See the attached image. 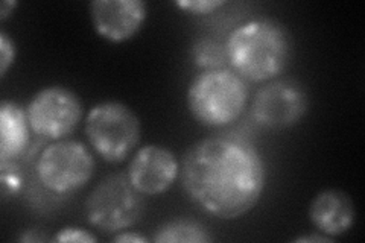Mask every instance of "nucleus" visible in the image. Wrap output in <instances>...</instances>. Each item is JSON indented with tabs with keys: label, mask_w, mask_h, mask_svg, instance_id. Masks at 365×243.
<instances>
[{
	"label": "nucleus",
	"mask_w": 365,
	"mask_h": 243,
	"mask_svg": "<svg viewBox=\"0 0 365 243\" xmlns=\"http://www.w3.org/2000/svg\"><path fill=\"white\" fill-rule=\"evenodd\" d=\"M189 200L204 213L232 221L253 210L267 186V166L259 150L228 137L192 143L180 166Z\"/></svg>",
	"instance_id": "nucleus-1"
},
{
	"label": "nucleus",
	"mask_w": 365,
	"mask_h": 243,
	"mask_svg": "<svg viewBox=\"0 0 365 243\" xmlns=\"http://www.w3.org/2000/svg\"><path fill=\"white\" fill-rule=\"evenodd\" d=\"M228 66L244 81L268 83L287 71L294 53L291 32L272 17L251 19L225 40Z\"/></svg>",
	"instance_id": "nucleus-2"
},
{
	"label": "nucleus",
	"mask_w": 365,
	"mask_h": 243,
	"mask_svg": "<svg viewBox=\"0 0 365 243\" xmlns=\"http://www.w3.org/2000/svg\"><path fill=\"white\" fill-rule=\"evenodd\" d=\"M187 108L201 125L218 128L241 118L248 102V86L232 68L202 71L190 81Z\"/></svg>",
	"instance_id": "nucleus-3"
},
{
	"label": "nucleus",
	"mask_w": 365,
	"mask_h": 243,
	"mask_svg": "<svg viewBox=\"0 0 365 243\" xmlns=\"http://www.w3.org/2000/svg\"><path fill=\"white\" fill-rule=\"evenodd\" d=\"M145 208V196L130 182L127 172L102 178L84 201L87 222L106 234H116L135 225Z\"/></svg>",
	"instance_id": "nucleus-4"
},
{
	"label": "nucleus",
	"mask_w": 365,
	"mask_h": 243,
	"mask_svg": "<svg viewBox=\"0 0 365 243\" xmlns=\"http://www.w3.org/2000/svg\"><path fill=\"white\" fill-rule=\"evenodd\" d=\"M84 130L95 152L113 165L128 158L142 135L137 114L119 100H106L91 108L86 118Z\"/></svg>",
	"instance_id": "nucleus-5"
},
{
	"label": "nucleus",
	"mask_w": 365,
	"mask_h": 243,
	"mask_svg": "<svg viewBox=\"0 0 365 243\" xmlns=\"http://www.w3.org/2000/svg\"><path fill=\"white\" fill-rule=\"evenodd\" d=\"M95 157L78 140H56L46 146L37 160L41 186L56 195H68L87 186L95 173Z\"/></svg>",
	"instance_id": "nucleus-6"
},
{
	"label": "nucleus",
	"mask_w": 365,
	"mask_h": 243,
	"mask_svg": "<svg viewBox=\"0 0 365 243\" xmlns=\"http://www.w3.org/2000/svg\"><path fill=\"white\" fill-rule=\"evenodd\" d=\"M306 86L297 78H276L262 86L253 98L250 115L267 130H284L299 123L309 111Z\"/></svg>",
	"instance_id": "nucleus-7"
},
{
	"label": "nucleus",
	"mask_w": 365,
	"mask_h": 243,
	"mask_svg": "<svg viewBox=\"0 0 365 243\" xmlns=\"http://www.w3.org/2000/svg\"><path fill=\"white\" fill-rule=\"evenodd\" d=\"M83 103L73 90L63 86L44 87L26 107L31 131L46 140H64L83 119Z\"/></svg>",
	"instance_id": "nucleus-8"
},
{
	"label": "nucleus",
	"mask_w": 365,
	"mask_h": 243,
	"mask_svg": "<svg viewBox=\"0 0 365 243\" xmlns=\"http://www.w3.org/2000/svg\"><path fill=\"white\" fill-rule=\"evenodd\" d=\"M180 175V161L173 150L162 145H146L134 152L127 177L143 196L168 192Z\"/></svg>",
	"instance_id": "nucleus-9"
},
{
	"label": "nucleus",
	"mask_w": 365,
	"mask_h": 243,
	"mask_svg": "<svg viewBox=\"0 0 365 243\" xmlns=\"http://www.w3.org/2000/svg\"><path fill=\"white\" fill-rule=\"evenodd\" d=\"M88 9L95 31L111 43L131 40L146 19L142 0H93Z\"/></svg>",
	"instance_id": "nucleus-10"
},
{
	"label": "nucleus",
	"mask_w": 365,
	"mask_h": 243,
	"mask_svg": "<svg viewBox=\"0 0 365 243\" xmlns=\"http://www.w3.org/2000/svg\"><path fill=\"white\" fill-rule=\"evenodd\" d=\"M309 219L322 234L329 237L342 236L355 225V202L344 190H322L314 196L309 205Z\"/></svg>",
	"instance_id": "nucleus-11"
},
{
	"label": "nucleus",
	"mask_w": 365,
	"mask_h": 243,
	"mask_svg": "<svg viewBox=\"0 0 365 243\" xmlns=\"http://www.w3.org/2000/svg\"><path fill=\"white\" fill-rule=\"evenodd\" d=\"M29 120L26 110L17 102L0 103V161H14L29 146Z\"/></svg>",
	"instance_id": "nucleus-12"
},
{
	"label": "nucleus",
	"mask_w": 365,
	"mask_h": 243,
	"mask_svg": "<svg viewBox=\"0 0 365 243\" xmlns=\"http://www.w3.org/2000/svg\"><path fill=\"white\" fill-rule=\"evenodd\" d=\"M151 240L155 243H209L215 239L210 231L198 221L189 217H177L160 225Z\"/></svg>",
	"instance_id": "nucleus-13"
},
{
	"label": "nucleus",
	"mask_w": 365,
	"mask_h": 243,
	"mask_svg": "<svg viewBox=\"0 0 365 243\" xmlns=\"http://www.w3.org/2000/svg\"><path fill=\"white\" fill-rule=\"evenodd\" d=\"M190 60L201 71L225 68L228 66L225 41L207 36L197 37L190 46Z\"/></svg>",
	"instance_id": "nucleus-14"
},
{
	"label": "nucleus",
	"mask_w": 365,
	"mask_h": 243,
	"mask_svg": "<svg viewBox=\"0 0 365 243\" xmlns=\"http://www.w3.org/2000/svg\"><path fill=\"white\" fill-rule=\"evenodd\" d=\"M16 43L5 31H0V76H5L16 60Z\"/></svg>",
	"instance_id": "nucleus-15"
},
{
	"label": "nucleus",
	"mask_w": 365,
	"mask_h": 243,
	"mask_svg": "<svg viewBox=\"0 0 365 243\" xmlns=\"http://www.w3.org/2000/svg\"><path fill=\"white\" fill-rule=\"evenodd\" d=\"M178 8L187 11L192 14H210L215 9H218L225 5L224 0H178L175 4Z\"/></svg>",
	"instance_id": "nucleus-16"
},
{
	"label": "nucleus",
	"mask_w": 365,
	"mask_h": 243,
	"mask_svg": "<svg viewBox=\"0 0 365 243\" xmlns=\"http://www.w3.org/2000/svg\"><path fill=\"white\" fill-rule=\"evenodd\" d=\"M96 236L90 231L79 228V227H66L60 231H56L53 242H81V243H93L96 242Z\"/></svg>",
	"instance_id": "nucleus-17"
},
{
	"label": "nucleus",
	"mask_w": 365,
	"mask_h": 243,
	"mask_svg": "<svg viewBox=\"0 0 365 243\" xmlns=\"http://www.w3.org/2000/svg\"><path fill=\"white\" fill-rule=\"evenodd\" d=\"M0 181H2V198H4V201L6 200V196L17 193V190L20 187V180L16 175V172L8 173L6 169H2V178H0Z\"/></svg>",
	"instance_id": "nucleus-18"
},
{
	"label": "nucleus",
	"mask_w": 365,
	"mask_h": 243,
	"mask_svg": "<svg viewBox=\"0 0 365 243\" xmlns=\"http://www.w3.org/2000/svg\"><path fill=\"white\" fill-rule=\"evenodd\" d=\"M151 239H148L146 236H142L139 233H133V231H120V233H116V236L113 237V242L116 243H145L150 242Z\"/></svg>",
	"instance_id": "nucleus-19"
},
{
	"label": "nucleus",
	"mask_w": 365,
	"mask_h": 243,
	"mask_svg": "<svg viewBox=\"0 0 365 243\" xmlns=\"http://www.w3.org/2000/svg\"><path fill=\"white\" fill-rule=\"evenodd\" d=\"M17 240L19 242H49L52 239L49 236H46L44 231L28 229V231H23V234Z\"/></svg>",
	"instance_id": "nucleus-20"
},
{
	"label": "nucleus",
	"mask_w": 365,
	"mask_h": 243,
	"mask_svg": "<svg viewBox=\"0 0 365 243\" xmlns=\"http://www.w3.org/2000/svg\"><path fill=\"white\" fill-rule=\"evenodd\" d=\"M294 242L297 243H307V242H334V237H329V236H322V234H311V236H300L297 237Z\"/></svg>",
	"instance_id": "nucleus-21"
},
{
	"label": "nucleus",
	"mask_w": 365,
	"mask_h": 243,
	"mask_svg": "<svg viewBox=\"0 0 365 243\" xmlns=\"http://www.w3.org/2000/svg\"><path fill=\"white\" fill-rule=\"evenodd\" d=\"M16 6L17 2H8V0L2 2V5H0V20H6V17L13 13Z\"/></svg>",
	"instance_id": "nucleus-22"
}]
</instances>
